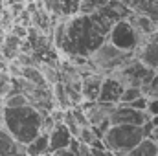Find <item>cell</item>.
Segmentation results:
<instances>
[{
	"label": "cell",
	"instance_id": "52a82bcc",
	"mask_svg": "<svg viewBox=\"0 0 158 156\" xmlns=\"http://www.w3.org/2000/svg\"><path fill=\"white\" fill-rule=\"evenodd\" d=\"M121 90H123V88H121V84H119L118 81L107 76V77H103L98 101H99V103H109V105H118Z\"/></svg>",
	"mask_w": 158,
	"mask_h": 156
},
{
	"label": "cell",
	"instance_id": "2e32d148",
	"mask_svg": "<svg viewBox=\"0 0 158 156\" xmlns=\"http://www.w3.org/2000/svg\"><path fill=\"white\" fill-rule=\"evenodd\" d=\"M50 90H52V97H53L55 107L61 109V110H68V109H70V103H68V97H66L64 86H63L61 83H55Z\"/></svg>",
	"mask_w": 158,
	"mask_h": 156
},
{
	"label": "cell",
	"instance_id": "ffe728a7",
	"mask_svg": "<svg viewBox=\"0 0 158 156\" xmlns=\"http://www.w3.org/2000/svg\"><path fill=\"white\" fill-rule=\"evenodd\" d=\"M140 90H142V94H143L147 99H158V77L155 76L147 84H143Z\"/></svg>",
	"mask_w": 158,
	"mask_h": 156
},
{
	"label": "cell",
	"instance_id": "ac0fdd59",
	"mask_svg": "<svg viewBox=\"0 0 158 156\" xmlns=\"http://www.w3.org/2000/svg\"><path fill=\"white\" fill-rule=\"evenodd\" d=\"M142 90L138 86H127L121 90V96H119V103L118 105H131L132 101H136L138 97H142Z\"/></svg>",
	"mask_w": 158,
	"mask_h": 156
},
{
	"label": "cell",
	"instance_id": "4fadbf2b",
	"mask_svg": "<svg viewBox=\"0 0 158 156\" xmlns=\"http://www.w3.org/2000/svg\"><path fill=\"white\" fill-rule=\"evenodd\" d=\"M110 4V0H79L77 4V13L83 17H92L96 15L99 9L107 7Z\"/></svg>",
	"mask_w": 158,
	"mask_h": 156
},
{
	"label": "cell",
	"instance_id": "d4e9b609",
	"mask_svg": "<svg viewBox=\"0 0 158 156\" xmlns=\"http://www.w3.org/2000/svg\"><path fill=\"white\" fill-rule=\"evenodd\" d=\"M9 33H13L15 37H19L20 40H24L28 37V28H24L22 24H13L11 30H9Z\"/></svg>",
	"mask_w": 158,
	"mask_h": 156
},
{
	"label": "cell",
	"instance_id": "d6986e66",
	"mask_svg": "<svg viewBox=\"0 0 158 156\" xmlns=\"http://www.w3.org/2000/svg\"><path fill=\"white\" fill-rule=\"evenodd\" d=\"M77 140L81 142V143H85V145H94V142H98L99 138L96 136L94 129L88 125V127H81V129H79Z\"/></svg>",
	"mask_w": 158,
	"mask_h": 156
},
{
	"label": "cell",
	"instance_id": "5b68a950",
	"mask_svg": "<svg viewBox=\"0 0 158 156\" xmlns=\"http://www.w3.org/2000/svg\"><path fill=\"white\" fill-rule=\"evenodd\" d=\"M151 119V116L145 110H136L132 107L127 105H116L112 114L109 117V125H132V127H143L147 121Z\"/></svg>",
	"mask_w": 158,
	"mask_h": 156
},
{
	"label": "cell",
	"instance_id": "484cf974",
	"mask_svg": "<svg viewBox=\"0 0 158 156\" xmlns=\"http://www.w3.org/2000/svg\"><path fill=\"white\" fill-rule=\"evenodd\" d=\"M127 107H132V109H136V110H145V109H147V97L142 96V97H138L136 101H132V103L127 105Z\"/></svg>",
	"mask_w": 158,
	"mask_h": 156
},
{
	"label": "cell",
	"instance_id": "277c9868",
	"mask_svg": "<svg viewBox=\"0 0 158 156\" xmlns=\"http://www.w3.org/2000/svg\"><path fill=\"white\" fill-rule=\"evenodd\" d=\"M107 40L125 53H136L140 50V40L134 30L131 28V24L127 22V18L118 20L110 26V30L107 31Z\"/></svg>",
	"mask_w": 158,
	"mask_h": 156
},
{
	"label": "cell",
	"instance_id": "f1b7e54d",
	"mask_svg": "<svg viewBox=\"0 0 158 156\" xmlns=\"http://www.w3.org/2000/svg\"><path fill=\"white\" fill-rule=\"evenodd\" d=\"M0 109H2V99H0Z\"/></svg>",
	"mask_w": 158,
	"mask_h": 156
},
{
	"label": "cell",
	"instance_id": "e0dca14e",
	"mask_svg": "<svg viewBox=\"0 0 158 156\" xmlns=\"http://www.w3.org/2000/svg\"><path fill=\"white\" fill-rule=\"evenodd\" d=\"M20 77H24L26 81H30L31 84H35L39 88H48V84L44 83V79L40 76V72L37 70V66H26V68H22Z\"/></svg>",
	"mask_w": 158,
	"mask_h": 156
},
{
	"label": "cell",
	"instance_id": "9a60e30c",
	"mask_svg": "<svg viewBox=\"0 0 158 156\" xmlns=\"http://www.w3.org/2000/svg\"><path fill=\"white\" fill-rule=\"evenodd\" d=\"M125 156H158V145L155 142H151L149 138H143L131 153Z\"/></svg>",
	"mask_w": 158,
	"mask_h": 156
},
{
	"label": "cell",
	"instance_id": "8992f818",
	"mask_svg": "<svg viewBox=\"0 0 158 156\" xmlns=\"http://www.w3.org/2000/svg\"><path fill=\"white\" fill-rule=\"evenodd\" d=\"M70 142H72V134L66 129V125L64 123H55V127L48 132V149H50V154L55 153V151H61V149H68Z\"/></svg>",
	"mask_w": 158,
	"mask_h": 156
},
{
	"label": "cell",
	"instance_id": "6da1fadb",
	"mask_svg": "<svg viewBox=\"0 0 158 156\" xmlns=\"http://www.w3.org/2000/svg\"><path fill=\"white\" fill-rule=\"evenodd\" d=\"M42 114L33 107H20V109H2L0 127H4L11 138L22 145H28L40 134Z\"/></svg>",
	"mask_w": 158,
	"mask_h": 156
},
{
	"label": "cell",
	"instance_id": "cb8c5ba5",
	"mask_svg": "<svg viewBox=\"0 0 158 156\" xmlns=\"http://www.w3.org/2000/svg\"><path fill=\"white\" fill-rule=\"evenodd\" d=\"M15 61H17L22 68H26V66H35V64H37V59L33 57V53H19Z\"/></svg>",
	"mask_w": 158,
	"mask_h": 156
},
{
	"label": "cell",
	"instance_id": "3957f363",
	"mask_svg": "<svg viewBox=\"0 0 158 156\" xmlns=\"http://www.w3.org/2000/svg\"><path fill=\"white\" fill-rule=\"evenodd\" d=\"M132 55H134V53H125V51L118 50L116 46H112L109 40H103V42L86 57V61H88V64L92 66L94 74H99V76L107 77L109 74H112L114 70H118L119 66H121L129 57H132Z\"/></svg>",
	"mask_w": 158,
	"mask_h": 156
},
{
	"label": "cell",
	"instance_id": "7c38bea8",
	"mask_svg": "<svg viewBox=\"0 0 158 156\" xmlns=\"http://www.w3.org/2000/svg\"><path fill=\"white\" fill-rule=\"evenodd\" d=\"M26 154L28 156H46V154H50V149H48V134L40 132L35 140H31V142L26 145Z\"/></svg>",
	"mask_w": 158,
	"mask_h": 156
},
{
	"label": "cell",
	"instance_id": "30bf717a",
	"mask_svg": "<svg viewBox=\"0 0 158 156\" xmlns=\"http://www.w3.org/2000/svg\"><path fill=\"white\" fill-rule=\"evenodd\" d=\"M134 57L138 59V63L142 66H145L149 70H155L158 66V44H149L147 42L145 46H142L134 53Z\"/></svg>",
	"mask_w": 158,
	"mask_h": 156
},
{
	"label": "cell",
	"instance_id": "7a4b0ae2",
	"mask_svg": "<svg viewBox=\"0 0 158 156\" xmlns=\"http://www.w3.org/2000/svg\"><path fill=\"white\" fill-rule=\"evenodd\" d=\"M143 138H145L143 127L114 125V127H109L105 130V134L101 136V143L114 156H125L127 153H131Z\"/></svg>",
	"mask_w": 158,
	"mask_h": 156
},
{
	"label": "cell",
	"instance_id": "44dd1931",
	"mask_svg": "<svg viewBox=\"0 0 158 156\" xmlns=\"http://www.w3.org/2000/svg\"><path fill=\"white\" fill-rule=\"evenodd\" d=\"M11 90H13V79L9 77L6 74V70H4V72H0V99L6 97Z\"/></svg>",
	"mask_w": 158,
	"mask_h": 156
},
{
	"label": "cell",
	"instance_id": "7402d4cb",
	"mask_svg": "<svg viewBox=\"0 0 158 156\" xmlns=\"http://www.w3.org/2000/svg\"><path fill=\"white\" fill-rule=\"evenodd\" d=\"M70 114L74 117V121L77 123V127H88V121H86V114H85V110L81 109V107H72L70 109Z\"/></svg>",
	"mask_w": 158,
	"mask_h": 156
},
{
	"label": "cell",
	"instance_id": "ba28073f",
	"mask_svg": "<svg viewBox=\"0 0 158 156\" xmlns=\"http://www.w3.org/2000/svg\"><path fill=\"white\" fill-rule=\"evenodd\" d=\"M101 83H103V76H99V74L85 76L83 81H81V96H83V101L96 103L98 101V96H99Z\"/></svg>",
	"mask_w": 158,
	"mask_h": 156
},
{
	"label": "cell",
	"instance_id": "5bb4252c",
	"mask_svg": "<svg viewBox=\"0 0 158 156\" xmlns=\"http://www.w3.org/2000/svg\"><path fill=\"white\" fill-rule=\"evenodd\" d=\"M30 101L24 94H20L19 90H11L6 97H2V109H20V107H28Z\"/></svg>",
	"mask_w": 158,
	"mask_h": 156
},
{
	"label": "cell",
	"instance_id": "83f0119b",
	"mask_svg": "<svg viewBox=\"0 0 158 156\" xmlns=\"http://www.w3.org/2000/svg\"><path fill=\"white\" fill-rule=\"evenodd\" d=\"M50 156H76L74 153H70L68 149H61V151H55V153H52Z\"/></svg>",
	"mask_w": 158,
	"mask_h": 156
},
{
	"label": "cell",
	"instance_id": "8fae6325",
	"mask_svg": "<svg viewBox=\"0 0 158 156\" xmlns=\"http://www.w3.org/2000/svg\"><path fill=\"white\" fill-rule=\"evenodd\" d=\"M37 70L44 79V83L48 84V88H52L55 83H59V64L55 61H37Z\"/></svg>",
	"mask_w": 158,
	"mask_h": 156
},
{
	"label": "cell",
	"instance_id": "9c48e42d",
	"mask_svg": "<svg viewBox=\"0 0 158 156\" xmlns=\"http://www.w3.org/2000/svg\"><path fill=\"white\" fill-rule=\"evenodd\" d=\"M0 156H28L26 145L15 142L4 127H0Z\"/></svg>",
	"mask_w": 158,
	"mask_h": 156
},
{
	"label": "cell",
	"instance_id": "4316f807",
	"mask_svg": "<svg viewBox=\"0 0 158 156\" xmlns=\"http://www.w3.org/2000/svg\"><path fill=\"white\" fill-rule=\"evenodd\" d=\"M145 112L149 116H158V99H147V109Z\"/></svg>",
	"mask_w": 158,
	"mask_h": 156
},
{
	"label": "cell",
	"instance_id": "603a6c76",
	"mask_svg": "<svg viewBox=\"0 0 158 156\" xmlns=\"http://www.w3.org/2000/svg\"><path fill=\"white\" fill-rule=\"evenodd\" d=\"M6 74H7L11 79L20 77V74H22V66H20L17 61H9V63H6Z\"/></svg>",
	"mask_w": 158,
	"mask_h": 156
}]
</instances>
